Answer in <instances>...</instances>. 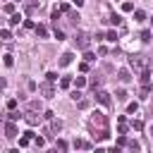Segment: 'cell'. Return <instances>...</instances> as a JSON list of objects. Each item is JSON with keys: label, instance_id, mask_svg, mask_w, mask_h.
Returning a JSON list of instances; mask_svg holds the SVG:
<instances>
[{"label": "cell", "instance_id": "4dcf8cb0", "mask_svg": "<svg viewBox=\"0 0 153 153\" xmlns=\"http://www.w3.org/2000/svg\"><path fill=\"white\" fill-rule=\"evenodd\" d=\"M136 110H139V103H136V100H134V103H129V105H127V112H131V115H134V112H136Z\"/></svg>", "mask_w": 153, "mask_h": 153}, {"label": "cell", "instance_id": "8992f818", "mask_svg": "<svg viewBox=\"0 0 153 153\" xmlns=\"http://www.w3.org/2000/svg\"><path fill=\"white\" fill-rule=\"evenodd\" d=\"M24 120H26V124H29V127H36V124L43 120V115H38L36 110H29V112L24 115Z\"/></svg>", "mask_w": 153, "mask_h": 153}, {"label": "cell", "instance_id": "603a6c76", "mask_svg": "<svg viewBox=\"0 0 153 153\" xmlns=\"http://www.w3.org/2000/svg\"><path fill=\"white\" fill-rule=\"evenodd\" d=\"M74 86H76V88H84V86H86V76H76V79H74Z\"/></svg>", "mask_w": 153, "mask_h": 153}, {"label": "cell", "instance_id": "3957f363", "mask_svg": "<svg viewBox=\"0 0 153 153\" xmlns=\"http://www.w3.org/2000/svg\"><path fill=\"white\" fill-rule=\"evenodd\" d=\"M62 120H57V117H50L48 120V127H45V136H53V134H60L62 131Z\"/></svg>", "mask_w": 153, "mask_h": 153}, {"label": "cell", "instance_id": "d6a6232c", "mask_svg": "<svg viewBox=\"0 0 153 153\" xmlns=\"http://www.w3.org/2000/svg\"><path fill=\"white\" fill-rule=\"evenodd\" d=\"M124 146H127V136L120 134V139H117V148H124Z\"/></svg>", "mask_w": 153, "mask_h": 153}, {"label": "cell", "instance_id": "74e56055", "mask_svg": "<svg viewBox=\"0 0 153 153\" xmlns=\"http://www.w3.org/2000/svg\"><path fill=\"white\" fill-rule=\"evenodd\" d=\"M7 110H17V98H10L7 100Z\"/></svg>", "mask_w": 153, "mask_h": 153}, {"label": "cell", "instance_id": "836d02e7", "mask_svg": "<svg viewBox=\"0 0 153 153\" xmlns=\"http://www.w3.org/2000/svg\"><path fill=\"white\" fill-rule=\"evenodd\" d=\"M55 148H57V151H67V141H62V139H57V143H55Z\"/></svg>", "mask_w": 153, "mask_h": 153}, {"label": "cell", "instance_id": "ba28073f", "mask_svg": "<svg viewBox=\"0 0 153 153\" xmlns=\"http://www.w3.org/2000/svg\"><path fill=\"white\" fill-rule=\"evenodd\" d=\"M96 100H98L100 105H110V103H112V100H110V93H108V91H100V88L96 91Z\"/></svg>", "mask_w": 153, "mask_h": 153}, {"label": "cell", "instance_id": "4fadbf2b", "mask_svg": "<svg viewBox=\"0 0 153 153\" xmlns=\"http://www.w3.org/2000/svg\"><path fill=\"white\" fill-rule=\"evenodd\" d=\"M24 22V17L19 14V12H14V14H10V26H17V24H22Z\"/></svg>", "mask_w": 153, "mask_h": 153}, {"label": "cell", "instance_id": "30bf717a", "mask_svg": "<svg viewBox=\"0 0 153 153\" xmlns=\"http://www.w3.org/2000/svg\"><path fill=\"white\" fill-rule=\"evenodd\" d=\"M72 60H74V53H62V55H60V67L72 65Z\"/></svg>", "mask_w": 153, "mask_h": 153}, {"label": "cell", "instance_id": "f1b7e54d", "mask_svg": "<svg viewBox=\"0 0 153 153\" xmlns=\"http://www.w3.org/2000/svg\"><path fill=\"white\" fill-rule=\"evenodd\" d=\"M5 12H7V14H14V12H17L14 2H7V5H5Z\"/></svg>", "mask_w": 153, "mask_h": 153}, {"label": "cell", "instance_id": "7402d4cb", "mask_svg": "<svg viewBox=\"0 0 153 153\" xmlns=\"http://www.w3.org/2000/svg\"><path fill=\"white\" fill-rule=\"evenodd\" d=\"M72 84H74V81H72L69 76H62V79H60V86H62V88H69Z\"/></svg>", "mask_w": 153, "mask_h": 153}, {"label": "cell", "instance_id": "2e32d148", "mask_svg": "<svg viewBox=\"0 0 153 153\" xmlns=\"http://www.w3.org/2000/svg\"><path fill=\"white\" fill-rule=\"evenodd\" d=\"M108 22H110L112 26H122V17H120V14H110V17H108Z\"/></svg>", "mask_w": 153, "mask_h": 153}, {"label": "cell", "instance_id": "ac0fdd59", "mask_svg": "<svg viewBox=\"0 0 153 153\" xmlns=\"http://www.w3.org/2000/svg\"><path fill=\"white\" fill-rule=\"evenodd\" d=\"M151 91H153V86H151V84H143V88H141V98L146 100V98L151 96Z\"/></svg>", "mask_w": 153, "mask_h": 153}, {"label": "cell", "instance_id": "d590c367", "mask_svg": "<svg viewBox=\"0 0 153 153\" xmlns=\"http://www.w3.org/2000/svg\"><path fill=\"white\" fill-rule=\"evenodd\" d=\"M88 84H91V88L96 91V86H100V79H98V76H93V79H88Z\"/></svg>", "mask_w": 153, "mask_h": 153}, {"label": "cell", "instance_id": "4316f807", "mask_svg": "<svg viewBox=\"0 0 153 153\" xmlns=\"http://www.w3.org/2000/svg\"><path fill=\"white\" fill-rule=\"evenodd\" d=\"M69 98H72V100L76 103V100H79V98H84V96H81V91H79V88H74V91L69 93Z\"/></svg>", "mask_w": 153, "mask_h": 153}, {"label": "cell", "instance_id": "ee69618b", "mask_svg": "<svg viewBox=\"0 0 153 153\" xmlns=\"http://www.w3.org/2000/svg\"><path fill=\"white\" fill-rule=\"evenodd\" d=\"M79 72H88V62H86V60L79 65Z\"/></svg>", "mask_w": 153, "mask_h": 153}, {"label": "cell", "instance_id": "7dc6e473", "mask_svg": "<svg viewBox=\"0 0 153 153\" xmlns=\"http://www.w3.org/2000/svg\"><path fill=\"white\" fill-rule=\"evenodd\" d=\"M148 136H151V139H153V124H151V129H148Z\"/></svg>", "mask_w": 153, "mask_h": 153}, {"label": "cell", "instance_id": "1f68e13d", "mask_svg": "<svg viewBox=\"0 0 153 153\" xmlns=\"http://www.w3.org/2000/svg\"><path fill=\"white\" fill-rule=\"evenodd\" d=\"M19 117H22V115H19L17 110H10V115H7V120H12V122H17Z\"/></svg>", "mask_w": 153, "mask_h": 153}, {"label": "cell", "instance_id": "ab89813d", "mask_svg": "<svg viewBox=\"0 0 153 153\" xmlns=\"http://www.w3.org/2000/svg\"><path fill=\"white\" fill-rule=\"evenodd\" d=\"M76 105L84 110V108H88V100H86V98H79V100H76Z\"/></svg>", "mask_w": 153, "mask_h": 153}, {"label": "cell", "instance_id": "d4e9b609", "mask_svg": "<svg viewBox=\"0 0 153 153\" xmlns=\"http://www.w3.org/2000/svg\"><path fill=\"white\" fill-rule=\"evenodd\" d=\"M2 62H5V67H12V65H14V57H12L10 53H7V55L2 57Z\"/></svg>", "mask_w": 153, "mask_h": 153}, {"label": "cell", "instance_id": "5b68a950", "mask_svg": "<svg viewBox=\"0 0 153 153\" xmlns=\"http://www.w3.org/2000/svg\"><path fill=\"white\" fill-rule=\"evenodd\" d=\"M38 88H41L43 98H53V96H55V86H53V81H48V79H45V81H43Z\"/></svg>", "mask_w": 153, "mask_h": 153}, {"label": "cell", "instance_id": "9c48e42d", "mask_svg": "<svg viewBox=\"0 0 153 153\" xmlns=\"http://www.w3.org/2000/svg\"><path fill=\"white\" fill-rule=\"evenodd\" d=\"M33 136H36V134H33L31 129H29V131H24V134L19 136V146L24 148V146H29V143H33Z\"/></svg>", "mask_w": 153, "mask_h": 153}, {"label": "cell", "instance_id": "44dd1931", "mask_svg": "<svg viewBox=\"0 0 153 153\" xmlns=\"http://www.w3.org/2000/svg\"><path fill=\"white\" fill-rule=\"evenodd\" d=\"M151 38H153V31H148V29H146V31H141V41H143V43H148Z\"/></svg>", "mask_w": 153, "mask_h": 153}, {"label": "cell", "instance_id": "f35d334b", "mask_svg": "<svg viewBox=\"0 0 153 153\" xmlns=\"http://www.w3.org/2000/svg\"><path fill=\"white\" fill-rule=\"evenodd\" d=\"M45 79H48V81H53V84H55V81H57V74H55V72H48V74H45Z\"/></svg>", "mask_w": 153, "mask_h": 153}, {"label": "cell", "instance_id": "d6986e66", "mask_svg": "<svg viewBox=\"0 0 153 153\" xmlns=\"http://www.w3.org/2000/svg\"><path fill=\"white\" fill-rule=\"evenodd\" d=\"M122 12H134V2L131 0H124L122 2Z\"/></svg>", "mask_w": 153, "mask_h": 153}, {"label": "cell", "instance_id": "83f0119b", "mask_svg": "<svg viewBox=\"0 0 153 153\" xmlns=\"http://www.w3.org/2000/svg\"><path fill=\"white\" fill-rule=\"evenodd\" d=\"M127 148H129V151H139L141 146H139V141H129V139H127Z\"/></svg>", "mask_w": 153, "mask_h": 153}, {"label": "cell", "instance_id": "5bb4252c", "mask_svg": "<svg viewBox=\"0 0 153 153\" xmlns=\"http://www.w3.org/2000/svg\"><path fill=\"white\" fill-rule=\"evenodd\" d=\"M0 41H2V43H12V31H10V29H2V31H0Z\"/></svg>", "mask_w": 153, "mask_h": 153}, {"label": "cell", "instance_id": "60d3db41", "mask_svg": "<svg viewBox=\"0 0 153 153\" xmlns=\"http://www.w3.org/2000/svg\"><path fill=\"white\" fill-rule=\"evenodd\" d=\"M36 7H41V2H29V5H26V10H29V12H33Z\"/></svg>", "mask_w": 153, "mask_h": 153}, {"label": "cell", "instance_id": "8d00e7d4", "mask_svg": "<svg viewBox=\"0 0 153 153\" xmlns=\"http://www.w3.org/2000/svg\"><path fill=\"white\" fill-rule=\"evenodd\" d=\"M115 96H117V100H127V91H124V88H120Z\"/></svg>", "mask_w": 153, "mask_h": 153}, {"label": "cell", "instance_id": "484cf974", "mask_svg": "<svg viewBox=\"0 0 153 153\" xmlns=\"http://www.w3.org/2000/svg\"><path fill=\"white\" fill-rule=\"evenodd\" d=\"M117 76H120V81H124V84H127V81H129V79H131V76H129V72H127V69H122V72H120V74H117Z\"/></svg>", "mask_w": 153, "mask_h": 153}, {"label": "cell", "instance_id": "9a60e30c", "mask_svg": "<svg viewBox=\"0 0 153 153\" xmlns=\"http://www.w3.org/2000/svg\"><path fill=\"white\" fill-rule=\"evenodd\" d=\"M74 148H81V151H88V148H91V143H88V141H84V139H76V141H74Z\"/></svg>", "mask_w": 153, "mask_h": 153}, {"label": "cell", "instance_id": "f546056e", "mask_svg": "<svg viewBox=\"0 0 153 153\" xmlns=\"http://www.w3.org/2000/svg\"><path fill=\"white\" fill-rule=\"evenodd\" d=\"M105 41H112V43H115V41H117V31H108V33H105Z\"/></svg>", "mask_w": 153, "mask_h": 153}, {"label": "cell", "instance_id": "cb8c5ba5", "mask_svg": "<svg viewBox=\"0 0 153 153\" xmlns=\"http://www.w3.org/2000/svg\"><path fill=\"white\" fill-rule=\"evenodd\" d=\"M131 129H134V131H141V129H143V122H141V120H131Z\"/></svg>", "mask_w": 153, "mask_h": 153}, {"label": "cell", "instance_id": "b9f144b4", "mask_svg": "<svg viewBox=\"0 0 153 153\" xmlns=\"http://www.w3.org/2000/svg\"><path fill=\"white\" fill-rule=\"evenodd\" d=\"M33 26H36V24H33L31 19H24V29H33Z\"/></svg>", "mask_w": 153, "mask_h": 153}, {"label": "cell", "instance_id": "e575fe53", "mask_svg": "<svg viewBox=\"0 0 153 153\" xmlns=\"http://www.w3.org/2000/svg\"><path fill=\"white\" fill-rule=\"evenodd\" d=\"M84 60H86V62H93V60H96V55H93V53H88V50H84Z\"/></svg>", "mask_w": 153, "mask_h": 153}, {"label": "cell", "instance_id": "ffe728a7", "mask_svg": "<svg viewBox=\"0 0 153 153\" xmlns=\"http://www.w3.org/2000/svg\"><path fill=\"white\" fill-rule=\"evenodd\" d=\"M33 146L36 148H43L45 146V136H33Z\"/></svg>", "mask_w": 153, "mask_h": 153}, {"label": "cell", "instance_id": "7c38bea8", "mask_svg": "<svg viewBox=\"0 0 153 153\" xmlns=\"http://www.w3.org/2000/svg\"><path fill=\"white\" fill-rule=\"evenodd\" d=\"M33 31H36V36H41V38H45V36H48V26H45V24H36V26H33Z\"/></svg>", "mask_w": 153, "mask_h": 153}, {"label": "cell", "instance_id": "52a82bcc", "mask_svg": "<svg viewBox=\"0 0 153 153\" xmlns=\"http://www.w3.org/2000/svg\"><path fill=\"white\" fill-rule=\"evenodd\" d=\"M5 136L7 139H17L19 136V129H17V124L12 120H7V124H5Z\"/></svg>", "mask_w": 153, "mask_h": 153}, {"label": "cell", "instance_id": "e0dca14e", "mask_svg": "<svg viewBox=\"0 0 153 153\" xmlns=\"http://www.w3.org/2000/svg\"><path fill=\"white\" fill-rule=\"evenodd\" d=\"M134 22H146V12L143 10H134Z\"/></svg>", "mask_w": 153, "mask_h": 153}, {"label": "cell", "instance_id": "6da1fadb", "mask_svg": "<svg viewBox=\"0 0 153 153\" xmlns=\"http://www.w3.org/2000/svg\"><path fill=\"white\" fill-rule=\"evenodd\" d=\"M88 129H91V134H93V139L96 141H105L108 139V117L103 115V112H91V117H88Z\"/></svg>", "mask_w": 153, "mask_h": 153}, {"label": "cell", "instance_id": "f6af8a7d", "mask_svg": "<svg viewBox=\"0 0 153 153\" xmlns=\"http://www.w3.org/2000/svg\"><path fill=\"white\" fill-rule=\"evenodd\" d=\"M43 117H45V120H50V117H55V112H53V110H45V112H43Z\"/></svg>", "mask_w": 153, "mask_h": 153}, {"label": "cell", "instance_id": "277c9868", "mask_svg": "<svg viewBox=\"0 0 153 153\" xmlns=\"http://www.w3.org/2000/svg\"><path fill=\"white\" fill-rule=\"evenodd\" d=\"M74 41H76V48H79V50H88V48H91V36H88V33H84V31H81V33H76V38H74Z\"/></svg>", "mask_w": 153, "mask_h": 153}, {"label": "cell", "instance_id": "7bdbcfd3", "mask_svg": "<svg viewBox=\"0 0 153 153\" xmlns=\"http://www.w3.org/2000/svg\"><path fill=\"white\" fill-rule=\"evenodd\" d=\"M55 38H57V41H62V38H65V33H62L57 26H55Z\"/></svg>", "mask_w": 153, "mask_h": 153}, {"label": "cell", "instance_id": "8fae6325", "mask_svg": "<svg viewBox=\"0 0 153 153\" xmlns=\"http://www.w3.org/2000/svg\"><path fill=\"white\" fill-rule=\"evenodd\" d=\"M127 129H129L127 117H120V120H117V131H120V134H127Z\"/></svg>", "mask_w": 153, "mask_h": 153}, {"label": "cell", "instance_id": "7a4b0ae2", "mask_svg": "<svg viewBox=\"0 0 153 153\" xmlns=\"http://www.w3.org/2000/svg\"><path fill=\"white\" fill-rule=\"evenodd\" d=\"M129 67H131L136 74H141V72L148 69V57H146V55H131V57H129Z\"/></svg>", "mask_w": 153, "mask_h": 153}, {"label": "cell", "instance_id": "bcb514c9", "mask_svg": "<svg viewBox=\"0 0 153 153\" xmlns=\"http://www.w3.org/2000/svg\"><path fill=\"white\" fill-rule=\"evenodd\" d=\"M69 2H72V5H76V7H81V5H84V0H69Z\"/></svg>", "mask_w": 153, "mask_h": 153}]
</instances>
